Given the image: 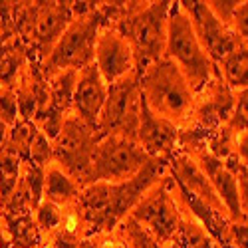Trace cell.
I'll return each instance as SVG.
<instances>
[{"mask_svg":"<svg viewBox=\"0 0 248 248\" xmlns=\"http://www.w3.org/2000/svg\"><path fill=\"white\" fill-rule=\"evenodd\" d=\"M189 155L195 159V163L204 173V177L211 181L213 189L217 191L218 199L226 206V211H229L232 222H242L244 217H242L240 202H238V183H236L234 171L224 161H220L218 157H215L206 149L195 151V153H189Z\"/></svg>","mask_w":248,"mask_h":248,"instance_id":"2e32d148","label":"cell"},{"mask_svg":"<svg viewBox=\"0 0 248 248\" xmlns=\"http://www.w3.org/2000/svg\"><path fill=\"white\" fill-rule=\"evenodd\" d=\"M229 125L240 135L248 129V88L234 92V111L229 119Z\"/></svg>","mask_w":248,"mask_h":248,"instance_id":"f1b7e54d","label":"cell"},{"mask_svg":"<svg viewBox=\"0 0 248 248\" xmlns=\"http://www.w3.org/2000/svg\"><path fill=\"white\" fill-rule=\"evenodd\" d=\"M26 64H28L26 46L18 36H12L6 42L0 44V86L12 90Z\"/></svg>","mask_w":248,"mask_h":248,"instance_id":"44dd1931","label":"cell"},{"mask_svg":"<svg viewBox=\"0 0 248 248\" xmlns=\"http://www.w3.org/2000/svg\"><path fill=\"white\" fill-rule=\"evenodd\" d=\"M137 143L149 157L161 161H169L179 151V127L151 113L143 97H141Z\"/></svg>","mask_w":248,"mask_h":248,"instance_id":"5bb4252c","label":"cell"},{"mask_svg":"<svg viewBox=\"0 0 248 248\" xmlns=\"http://www.w3.org/2000/svg\"><path fill=\"white\" fill-rule=\"evenodd\" d=\"M234 111V92L224 84L220 74L213 78L199 93L189 121L179 129V149L185 153L202 151L209 141L224 127Z\"/></svg>","mask_w":248,"mask_h":248,"instance_id":"3957f363","label":"cell"},{"mask_svg":"<svg viewBox=\"0 0 248 248\" xmlns=\"http://www.w3.org/2000/svg\"><path fill=\"white\" fill-rule=\"evenodd\" d=\"M34 220L38 224V229L44 234H52L58 231V226L62 222V206L50 202V201H42L38 204V209L34 211Z\"/></svg>","mask_w":248,"mask_h":248,"instance_id":"4316f807","label":"cell"},{"mask_svg":"<svg viewBox=\"0 0 248 248\" xmlns=\"http://www.w3.org/2000/svg\"><path fill=\"white\" fill-rule=\"evenodd\" d=\"M139 88L151 113L173 123L179 129L185 127L193 113L195 92L171 60L163 58L147 66L139 74Z\"/></svg>","mask_w":248,"mask_h":248,"instance_id":"7a4b0ae2","label":"cell"},{"mask_svg":"<svg viewBox=\"0 0 248 248\" xmlns=\"http://www.w3.org/2000/svg\"><path fill=\"white\" fill-rule=\"evenodd\" d=\"M76 79L78 72L76 70H66L60 72L50 79V95H48V106L44 113L38 117L36 125L50 141H54L62 125L72 111V101H74V90H76Z\"/></svg>","mask_w":248,"mask_h":248,"instance_id":"9a60e30c","label":"cell"},{"mask_svg":"<svg viewBox=\"0 0 248 248\" xmlns=\"http://www.w3.org/2000/svg\"><path fill=\"white\" fill-rule=\"evenodd\" d=\"M30 163L40 165V167H48L52 163V141L42 133V131H36L34 139H32V145H30Z\"/></svg>","mask_w":248,"mask_h":248,"instance_id":"83f0119b","label":"cell"},{"mask_svg":"<svg viewBox=\"0 0 248 248\" xmlns=\"http://www.w3.org/2000/svg\"><path fill=\"white\" fill-rule=\"evenodd\" d=\"M93 64L97 66L103 81L108 86L121 78H125L129 72L135 70L133 52L127 44V40L113 28L99 30L97 42H95Z\"/></svg>","mask_w":248,"mask_h":248,"instance_id":"4fadbf2b","label":"cell"},{"mask_svg":"<svg viewBox=\"0 0 248 248\" xmlns=\"http://www.w3.org/2000/svg\"><path fill=\"white\" fill-rule=\"evenodd\" d=\"M115 231L121 234L123 240H125L127 248H177L175 244H163V242H159L153 234H149L131 217L123 218Z\"/></svg>","mask_w":248,"mask_h":248,"instance_id":"d4e9b609","label":"cell"},{"mask_svg":"<svg viewBox=\"0 0 248 248\" xmlns=\"http://www.w3.org/2000/svg\"><path fill=\"white\" fill-rule=\"evenodd\" d=\"M36 131H38V125L34 121L18 119L8 129V135L2 143V147H0V151L16 155L22 163H26L30 159V145H32V139H34Z\"/></svg>","mask_w":248,"mask_h":248,"instance_id":"cb8c5ba5","label":"cell"},{"mask_svg":"<svg viewBox=\"0 0 248 248\" xmlns=\"http://www.w3.org/2000/svg\"><path fill=\"white\" fill-rule=\"evenodd\" d=\"M44 177L46 167H40L30 161L22 163L16 189L2 209V215H34L38 204L44 201Z\"/></svg>","mask_w":248,"mask_h":248,"instance_id":"ac0fdd59","label":"cell"},{"mask_svg":"<svg viewBox=\"0 0 248 248\" xmlns=\"http://www.w3.org/2000/svg\"><path fill=\"white\" fill-rule=\"evenodd\" d=\"M79 185L66 173L62 171L56 163H50L46 167L44 177V201H50L58 206H66L78 201Z\"/></svg>","mask_w":248,"mask_h":248,"instance_id":"ffe728a7","label":"cell"},{"mask_svg":"<svg viewBox=\"0 0 248 248\" xmlns=\"http://www.w3.org/2000/svg\"><path fill=\"white\" fill-rule=\"evenodd\" d=\"M0 248H8V236H6V229H4L2 211H0Z\"/></svg>","mask_w":248,"mask_h":248,"instance_id":"836d02e7","label":"cell"},{"mask_svg":"<svg viewBox=\"0 0 248 248\" xmlns=\"http://www.w3.org/2000/svg\"><path fill=\"white\" fill-rule=\"evenodd\" d=\"M163 58L171 60L183 72V76L187 78L195 93H199L213 78L220 74L217 64L206 56L201 42L197 40L191 20L187 12L183 10L181 2H171L169 24H167V46H165Z\"/></svg>","mask_w":248,"mask_h":248,"instance_id":"5b68a950","label":"cell"},{"mask_svg":"<svg viewBox=\"0 0 248 248\" xmlns=\"http://www.w3.org/2000/svg\"><path fill=\"white\" fill-rule=\"evenodd\" d=\"M220 78L232 92L248 88V44H240L217 64Z\"/></svg>","mask_w":248,"mask_h":248,"instance_id":"7402d4cb","label":"cell"},{"mask_svg":"<svg viewBox=\"0 0 248 248\" xmlns=\"http://www.w3.org/2000/svg\"><path fill=\"white\" fill-rule=\"evenodd\" d=\"M167 173V161L151 159L137 175L121 183H93L79 191L78 204L86 217L90 238L113 232L133 206Z\"/></svg>","mask_w":248,"mask_h":248,"instance_id":"6da1fadb","label":"cell"},{"mask_svg":"<svg viewBox=\"0 0 248 248\" xmlns=\"http://www.w3.org/2000/svg\"><path fill=\"white\" fill-rule=\"evenodd\" d=\"M8 248H40L46 234L38 229L32 215H2Z\"/></svg>","mask_w":248,"mask_h":248,"instance_id":"d6986e66","label":"cell"},{"mask_svg":"<svg viewBox=\"0 0 248 248\" xmlns=\"http://www.w3.org/2000/svg\"><path fill=\"white\" fill-rule=\"evenodd\" d=\"M236 159L240 165L248 167V129L236 137Z\"/></svg>","mask_w":248,"mask_h":248,"instance_id":"d6a6232c","label":"cell"},{"mask_svg":"<svg viewBox=\"0 0 248 248\" xmlns=\"http://www.w3.org/2000/svg\"><path fill=\"white\" fill-rule=\"evenodd\" d=\"M135 139L109 135L99 139L92 159L88 185L93 183H121L137 175L151 161Z\"/></svg>","mask_w":248,"mask_h":248,"instance_id":"30bf717a","label":"cell"},{"mask_svg":"<svg viewBox=\"0 0 248 248\" xmlns=\"http://www.w3.org/2000/svg\"><path fill=\"white\" fill-rule=\"evenodd\" d=\"M72 20H74L72 0H64V2H38L34 24L30 28L28 38L24 40L28 64L42 68L44 60L50 56V52L54 50V46L58 44V40L66 32Z\"/></svg>","mask_w":248,"mask_h":248,"instance_id":"8fae6325","label":"cell"},{"mask_svg":"<svg viewBox=\"0 0 248 248\" xmlns=\"http://www.w3.org/2000/svg\"><path fill=\"white\" fill-rule=\"evenodd\" d=\"M103 28V18L99 12V2L97 8L86 16L74 18L66 32L62 34L58 44L50 52V56L42 64V74L50 81L56 74L66 72V70H84L90 64H93L95 56V42L99 30Z\"/></svg>","mask_w":248,"mask_h":248,"instance_id":"8992f818","label":"cell"},{"mask_svg":"<svg viewBox=\"0 0 248 248\" xmlns=\"http://www.w3.org/2000/svg\"><path fill=\"white\" fill-rule=\"evenodd\" d=\"M97 143V131L74 111H70L60 135L52 141V163L66 171L79 185V189H84L88 187L92 159Z\"/></svg>","mask_w":248,"mask_h":248,"instance_id":"52a82bcc","label":"cell"},{"mask_svg":"<svg viewBox=\"0 0 248 248\" xmlns=\"http://www.w3.org/2000/svg\"><path fill=\"white\" fill-rule=\"evenodd\" d=\"M106 97H108V84L103 81L95 64H90L88 68L78 72L72 111L93 129L97 127V117L103 103H106Z\"/></svg>","mask_w":248,"mask_h":248,"instance_id":"e0dca14e","label":"cell"},{"mask_svg":"<svg viewBox=\"0 0 248 248\" xmlns=\"http://www.w3.org/2000/svg\"><path fill=\"white\" fill-rule=\"evenodd\" d=\"M141 115V88L139 74L133 70L125 78H121L108 86V97L97 117V137L119 135L137 141Z\"/></svg>","mask_w":248,"mask_h":248,"instance_id":"9c48e42d","label":"cell"},{"mask_svg":"<svg viewBox=\"0 0 248 248\" xmlns=\"http://www.w3.org/2000/svg\"><path fill=\"white\" fill-rule=\"evenodd\" d=\"M181 6L187 12L195 36L201 42L202 50L215 64H218L224 56H229L234 48L242 44V40L232 30V26L224 24L211 10L209 2H202V0H181Z\"/></svg>","mask_w":248,"mask_h":248,"instance_id":"7c38bea8","label":"cell"},{"mask_svg":"<svg viewBox=\"0 0 248 248\" xmlns=\"http://www.w3.org/2000/svg\"><path fill=\"white\" fill-rule=\"evenodd\" d=\"M173 244L177 248H222L185 209H183V217L175 232Z\"/></svg>","mask_w":248,"mask_h":248,"instance_id":"603a6c76","label":"cell"},{"mask_svg":"<svg viewBox=\"0 0 248 248\" xmlns=\"http://www.w3.org/2000/svg\"><path fill=\"white\" fill-rule=\"evenodd\" d=\"M229 167L234 171L236 175V183H238V202H240V211L244 220H248V167L238 163V159L226 163Z\"/></svg>","mask_w":248,"mask_h":248,"instance_id":"f546056e","label":"cell"},{"mask_svg":"<svg viewBox=\"0 0 248 248\" xmlns=\"http://www.w3.org/2000/svg\"><path fill=\"white\" fill-rule=\"evenodd\" d=\"M20 169H22V161L16 155L0 151V211L8 204L14 189H16Z\"/></svg>","mask_w":248,"mask_h":248,"instance_id":"484cf974","label":"cell"},{"mask_svg":"<svg viewBox=\"0 0 248 248\" xmlns=\"http://www.w3.org/2000/svg\"><path fill=\"white\" fill-rule=\"evenodd\" d=\"M231 242L234 248H248V220L232 222L231 226Z\"/></svg>","mask_w":248,"mask_h":248,"instance_id":"1f68e13d","label":"cell"},{"mask_svg":"<svg viewBox=\"0 0 248 248\" xmlns=\"http://www.w3.org/2000/svg\"><path fill=\"white\" fill-rule=\"evenodd\" d=\"M129 217L163 244H173L175 232L183 217V206L175 191V181L165 173L153 187L141 197Z\"/></svg>","mask_w":248,"mask_h":248,"instance_id":"ba28073f","label":"cell"},{"mask_svg":"<svg viewBox=\"0 0 248 248\" xmlns=\"http://www.w3.org/2000/svg\"><path fill=\"white\" fill-rule=\"evenodd\" d=\"M231 26L232 30L238 34V38L242 40L244 44H248V0L246 2H238L232 18H231Z\"/></svg>","mask_w":248,"mask_h":248,"instance_id":"4dcf8cb0","label":"cell"},{"mask_svg":"<svg viewBox=\"0 0 248 248\" xmlns=\"http://www.w3.org/2000/svg\"><path fill=\"white\" fill-rule=\"evenodd\" d=\"M169 0H153L141 2L127 18L113 28L123 38L133 52L135 72L141 74L147 66L163 60L167 46V24H169Z\"/></svg>","mask_w":248,"mask_h":248,"instance_id":"277c9868","label":"cell"},{"mask_svg":"<svg viewBox=\"0 0 248 248\" xmlns=\"http://www.w3.org/2000/svg\"><path fill=\"white\" fill-rule=\"evenodd\" d=\"M8 125H6V123L2 121V119H0V147H2V143H4V139H6V135H8Z\"/></svg>","mask_w":248,"mask_h":248,"instance_id":"e575fe53","label":"cell"}]
</instances>
